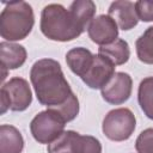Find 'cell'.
Listing matches in <instances>:
<instances>
[{
    "label": "cell",
    "mask_w": 153,
    "mask_h": 153,
    "mask_svg": "<svg viewBox=\"0 0 153 153\" xmlns=\"http://www.w3.org/2000/svg\"><path fill=\"white\" fill-rule=\"evenodd\" d=\"M30 80L37 100L48 108L65 103L73 93L61 65L53 59L36 61L30 71Z\"/></svg>",
    "instance_id": "6da1fadb"
},
{
    "label": "cell",
    "mask_w": 153,
    "mask_h": 153,
    "mask_svg": "<svg viewBox=\"0 0 153 153\" xmlns=\"http://www.w3.org/2000/svg\"><path fill=\"white\" fill-rule=\"evenodd\" d=\"M39 27L47 38L57 42L73 41L85 31L73 13L60 4L44 6L41 13Z\"/></svg>",
    "instance_id": "7a4b0ae2"
},
{
    "label": "cell",
    "mask_w": 153,
    "mask_h": 153,
    "mask_svg": "<svg viewBox=\"0 0 153 153\" xmlns=\"http://www.w3.org/2000/svg\"><path fill=\"white\" fill-rule=\"evenodd\" d=\"M35 24L30 4L25 1L6 2L0 14V35L7 42L22 41L29 36Z\"/></svg>",
    "instance_id": "3957f363"
},
{
    "label": "cell",
    "mask_w": 153,
    "mask_h": 153,
    "mask_svg": "<svg viewBox=\"0 0 153 153\" xmlns=\"http://www.w3.org/2000/svg\"><path fill=\"white\" fill-rule=\"evenodd\" d=\"M136 127L135 115L128 108H118L109 111L102 123L103 134L111 141H126Z\"/></svg>",
    "instance_id": "277c9868"
},
{
    "label": "cell",
    "mask_w": 153,
    "mask_h": 153,
    "mask_svg": "<svg viewBox=\"0 0 153 153\" xmlns=\"http://www.w3.org/2000/svg\"><path fill=\"white\" fill-rule=\"evenodd\" d=\"M48 153H102V145L94 136L65 130L61 136L48 145Z\"/></svg>",
    "instance_id": "5b68a950"
},
{
    "label": "cell",
    "mask_w": 153,
    "mask_h": 153,
    "mask_svg": "<svg viewBox=\"0 0 153 153\" xmlns=\"http://www.w3.org/2000/svg\"><path fill=\"white\" fill-rule=\"evenodd\" d=\"M66 122L51 109L38 112L30 123L32 137L38 143L49 145L54 142L65 131Z\"/></svg>",
    "instance_id": "8992f818"
},
{
    "label": "cell",
    "mask_w": 153,
    "mask_h": 153,
    "mask_svg": "<svg viewBox=\"0 0 153 153\" xmlns=\"http://www.w3.org/2000/svg\"><path fill=\"white\" fill-rule=\"evenodd\" d=\"M131 90V76L124 72H116L111 76V79L100 88V93L106 103L112 105H120L130 98Z\"/></svg>",
    "instance_id": "52a82bcc"
},
{
    "label": "cell",
    "mask_w": 153,
    "mask_h": 153,
    "mask_svg": "<svg viewBox=\"0 0 153 153\" xmlns=\"http://www.w3.org/2000/svg\"><path fill=\"white\" fill-rule=\"evenodd\" d=\"M0 92L7 97L10 110L12 111H24L32 103V92L29 82L20 76H13L4 82Z\"/></svg>",
    "instance_id": "ba28073f"
},
{
    "label": "cell",
    "mask_w": 153,
    "mask_h": 153,
    "mask_svg": "<svg viewBox=\"0 0 153 153\" xmlns=\"http://www.w3.org/2000/svg\"><path fill=\"white\" fill-rule=\"evenodd\" d=\"M91 41L99 47L115 42L118 37V26L109 14H100L93 18L87 27Z\"/></svg>",
    "instance_id": "9c48e42d"
},
{
    "label": "cell",
    "mask_w": 153,
    "mask_h": 153,
    "mask_svg": "<svg viewBox=\"0 0 153 153\" xmlns=\"http://www.w3.org/2000/svg\"><path fill=\"white\" fill-rule=\"evenodd\" d=\"M115 65L108 60L105 56L97 54L93 57V61L87 69V72L84 74L81 80L88 86L90 88L97 90L102 88L115 74Z\"/></svg>",
    "instance_id": "30bf717a"
},
{
    "label": "cell",
    "mask_w": 153,
    "mask_h": 153,
    "mask_svg": "<svg viewBox=\"0 0 153 153\" xmlns=\"http://www.w3.org/2000/svg\"><path fill=\"white\" fill-rule=\"evenodd\" d=\"M108 14L123 31L133 29L139 23V18L135 11V2L128 0H117L111 2L108 10Z\"/></svg>",
    "instance_id": "8fae6325"
},
{
    "label": "cell",
    "mask_w": 153,
    "mask_h": 153,
    "mask_svg": "<svg viewBox=\"0 0 153 153\" xmlns=\"http://www.w3.org/2000/svg\"><path fill=\"white\" fill-rule=\"evenodd\" d=\"M26 49L17 43L4 41L0 43V61L2 69H17L26 61Z\"/></svg>",
    "instance_id": "7c38bea8"
},
{
    "label": "cell",
    "mask_w": 153,
    "mask_h": 153,
    "mask_svg": "<svg viewBox=\"0 0 153 153\" xmlns=\"http://www.w3.org/2000/svg\"><path fill=\"white\" fill-rule=\"evenodd\" d=\"M94 54H92L88 49L82 47H76L71 49L66 54V62L69 67V69L80 79L84 76V74L90 68L92 61H93Z\"/></svg>",
    "instance_id": "4fadbf2b"
},
{
    "label": "cell",
    "mask_w": 153,
    "mask_h": 153,
    "mask_svg": "<svg viewBox=\"0 0 153 153\" xmlns=\"http://www.w3.org/2000/svg\"><path fill=\"white\" fill-rule=\"evenodd\" d=\"M24 139L22 133L13 126H0V153H22Z\"/></svg>",
    "instance_id": "5bb4252c"
},
{
    "label": "cell",
    "mask_w": 153,
    "mask_h": 153,
    "mask_svg": "<svg viewBox=\"0 0 153 153\" xmlns=\"http://www.w3.org/2000/svg\"><path fill=\"white\" fill-rule=\"evenodd\" d=\"M98 54L105 56L115 66H121L128 62L130 57V49H129V44L127 41L122 38H117L115 42L110 44L99 47Z\"/></svg>",
    "instance_id": "9a60e30c"
},
{
    "label": "cell",
    "mask_w": 153,
    "mask_h": 153,
    "mask_svg": "<svg viewBox=\"0 0 153 153\" xmlns=\"http://www.w3.org/2000/svg\"><path fill=\"white\" fill-rule=\"evenodd\" d=\"M68 10L73 13L75 19L79 22V24L85 30H87L90 23L94 18L97 7L96 4L91 0H75L71 4Z\"/></svg>",
    "instance_id": "2e32d148"
},
{
    "label": "cell",
    "mask_w": 153,
    "mask_h": 153,
    "mask_svg": "<svg viewBox=\"0 0 153 153\" xmlns=\"http://www.w3.org/2000/svg\"><path fill=\"white\" fill-rule=\"evenodd\" d=\"M137 102L143 114L153 120V76L141 80L137 88Z\"/></svg>",
    "instance_id": "e0dca14e"
},
{
    "label": "cell",
    "mask_w": 153,
    "mask_h": 153,
    "mask_svg": "<svg viewBox=\"0 0 153 153\" xmlns=\"http://www.w3.org/2000/svg\"><path fill=\"white\" fill-rule=\"evenodd\" d=\"M137 59L146 63L153 65V26H149L136 39L135 43Z\"/></svg>",
    "instance_id": "ac0fdd59"
},
{
    "label": "cell",
    "mask_w": 153,
    "mask_h": 153,
    "mask_svg": "<svg viewBox=\"0 0 153 153\" xmlns=\"http://www.w3.org/2000/svg\"><path fill=\"white\" fill-rule=\"evenodd\" d=\"M49 109H51L55 112H57L59 116L66 123H68V122L73 121L79 114V100H78V97L74 93H72L69 96V98L65 103H62L60 105H56V106H51Z\"/></svg>",
    "instance_id": "d6986e66"
},
{
    "label": "cell",
    "mask_w": 153,
    "mask_h": 153,
    "mask_svg": "<svg viewBox=\"0 0 153 153\" xmlns=\"http://www.w3.org/2000/svg\"><path fill=\"white\" fill-rule=\"evenodd\" d=\"M135 148L137 153H153V128H147L139 134Z\"/></svg>",
    "instance_id": "ffe728a7"
},
{
    "label": "cell",
    "mask_w": 153,
    "mask_h": 153,
    "mask_svg": "<svg viewBox=\"0 0 153 153\" xmlns=\"http://www.w3.org/2000/svg\"><path fill=\"white\" fill-rule=\"evenodd\" d=\"M135 11L139 20L153 22V1L140 0L135 2Z\"/></svg>",
    "instance_id": "44dd1931"
}]
</instances>
